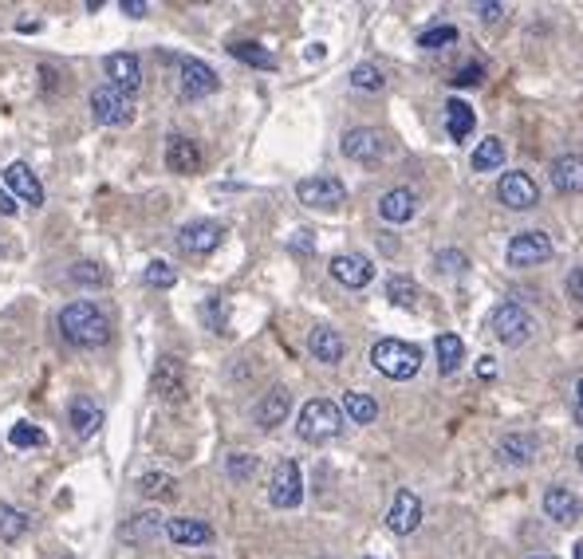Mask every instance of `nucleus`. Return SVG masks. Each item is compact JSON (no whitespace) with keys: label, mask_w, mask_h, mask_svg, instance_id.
I'll use <instances>...</instances> for the list:
<instances>
[{"label":"nucleus","mask_w":583,"mask_h":559,"mask_svg":"<svg viewBox=\"0 0 583 559\" xmlns=\"http://www.w3.org/2000/svg\"><path fill=\"white\" fill-rule=\"evenodd\" d=\"M60 335H64L71 347H83V351H95L103 343H111V319L107 311L99 308L95 300H75L60 311Z\"/></svg>","instance_id":"f257e3e1"},{"label":"nucleus","mask_w":583,"mask_h":559,"mask_svg":"<svg viewBox=\"0 0 583 559\" xmlns=\"http://www.w3.org/2000/svg\"><path fill=\"white\" fill-rule=\"evenodd\" d=\"M371 363L375 371L394 378V382H406L422 371V351L414 343H402V339H379L371 347Z\"/></svg>","instance_id":"f03ea898"},{"label":"nucleus","mask_w":583,"mask_h":559,"mask_svg":"<svg viewBox=\"0 0 583 559\" xmlns=\"http://www.w3.org/2000/svg\"><path fill=\"white\" fill-rule=\"evenodd\" d=\"M343 430V410L327 398H312L304 410H300V422H296V434L304 437L308 445H324L331 437H339Z\"/></svg>","instance_id":"7ed1b4c3"},{"label":"nucleus","mask_w":583,"mask_h":559,"mask_svg":"<svg viewBox=\"0 0 583 559\" xmlns=\"http://www.w3.org/2000/svg\"><path fill=\"white\" fill-rule=\"evenodd\" d=\"M489 331L505 347H524L536 335V319H532V311L520 308V304H497V308L489 311Z\"/></svg>","instance_id":"20e7f679"},{"label":"nucleus","mask_w":583,"mask_h":559,"mask_svg":"<svg viewBox=\"0 0 583 559\" xmlns=\"http://www.w3.org/2000/svg\"><path fill=\"white\" fill-rule=\"evenodd\" d=\"M91 119L99 126H123L134 119V99L119 87H95L91 91Z\"/></svg>","instance_id":"39448f33"},{"label":"nucleus","mask_w":583,"mask_h":559,"mask_svg":"<svg viewBox=\"0 0 583 559\" xmlns=\"http://www.w3.org/2000/svg\"><path fill=\"white\" fill-rule=\"evenodd\" d=\"M154 394L170 406L186 402L190 398V374H186V363L178 355H162L158 367H154Z\"/></svg>","instance_id":"423d86ee"},{"label":"nucleus","mask_w":583,"mask_h":559,"mask_svg":"<svg viewBox=\"0 0 583 559\" xmlns=\"http://www.w3.org/2000/svg\"><path fill=\"white\" fill-rule=\"evenodd\" d=\"M339 150H343V158H351L359 166H371V162H379L387 154V134L375 130V126H355V130L343 134Z\"/></svg>","instance_id":"0eeeda50"},{"label":"nucleus","mask_w":583,"mask_h":559,"mask_svg":"<svg viewBox=\"0 0 583 559\" xmlns=\"http://www.w3.org/2000/svg\"><path fill=\"white\" fill-rule=\"evenodd\" d=\"M268 500H272V508H296L304 500V477H300V465L296 461H280L272 469Z\"/></svg>","instance_id":"6e6552de"},{"label":"nucleus","mask_w":583,"mask_h":559,"mask_svg":"<svg viewBox=\"0 0 583 559\" xmlns=\"http://www.w3.org/2000/svg\"><path fill=\"white\" fill-rule=\"evenodd\" d=\"M296 197H300V205H308V209H339L343 201H347V186L339 182V178H304L300 186H296Z\"/></svg>","instance_id":"1a4fd4ad"},{"label":"nucleus","mask_w":583,"mask_h":559,"mask_svg":"<svg viewBox=\"0 0 583 559\" xmlns=\"http://www.w3.org/2000/svg\"><path fill=\"white\" fill-rule=\"evenodd\" d=\"M544 260H552V237H548V233L528 229V233H517V237L509 241V264H513V268H536V264H544Z\"/></svg>","instance_id":"9d476101"},{"label":"nucleus","mask_w":583,"mask_h":559,"mask_svg":"<svg viewBox=\"0 0 583 559\" xmlns=\"http://www.w3.org/2000/svg\"><path fill=\"white\" fill-rule=\"evenodd\" d=\"M497 197H501V205L505 209H536V201H540V186L532 182V174H524V170H513V174H501V182H497Z\"/></svg>","instance_id":"9b49d317"},{"label":"nucleus","mask_w":583,"mask_h":559,"mask_svg":"<svg viewBox=\"0 0 583 559\" xmlns=\"http://www.w3.org/2000/svg\"><path fill=\"white\" fill-rule=\"evenodd\" d=\"M331 280L343 288H367L375 280V264L363 252H339L331 256Z\"/></svg>","instance_id":"f8f14e48"},{"label":"nucleus","mask_w":583,"mask_h":559,"mask_svg":"<svg viewBox=\"0 0 583 559\" xmlns=\"http://www.w3.org/2000/svg\"><path fill=\"white\" fill-rule=\"evenodd\" d=\"M221 241H225V229L217 221H190L178 229V249L190 256H209Z\"/></svg>","instance_id":"ddd939ff"},{"label":"nucleus","mask_w":583,"mask_h":559,"mask_svg":"<svg viewBox=\"0 0 583 559\" xmlns=\"http://www.w3.org/2000/svg\"><path fill=\"white\" fill-rule=\"evenodd\" d=\"M418 524H422V500H418V493H410V489H398L394 504L387 508V528L394 536H410Z\"/></svg>","instance_id":"4468645a"},{"label":"nucleus","mask_w":583,"mask_h":559,"mask_svg":"<svg viewBox=\"0 0 583 559\" xmlns=\"http://www.w3.org/2000/svg\"><path fill=\"white\" fill-rule=\"evenodd\" d=\"M166 170L182 174V178H190V174L201 170V146H197L194 138H186V134H170L166 138Z\"/></svg>","instance_id":"2eb2a0df"},{"label":"nucleus","mask_w":583,"mask_h":559,"mask_svg":"<svg viewBox=\"0 0 583 559\" xmlns=\"http://www.w3.org/2000/svg\"><path fill=\"white\" fill-rule=\"evenodd\" d=\"M4 186L12 189L24 205H32V209H40V205H44V197H48V193H44V182L32 174V166H28V162H12V166L4 170Z\"/></svg>","instance_id":"dca6fc26"},{"label":"nucleus","mask_w":583,"mask_h":559,"mask_svg":"<svg viewBox=\"0 0 583 559\" xmlns=\"http://www.w3.org/2000/svg\"><path fill=\"white\" fill-rule=\"evenodd\" d=\"M221 87V79H217V71L209 67L205 60H182V99H205V95H213Z\"/></svg>","instance_id":"f3484780"},{"label":"nucleus","mask_w":583,"mask_h":559,"mask_svg":"<svg viewBox=\"0 0 583 559\" xmlns=\"http://www.w3.org/2000/svg\"><path fill=\"white\" fill-rule=\"evenodd\" d=\"M540 504H544V516H548V520H556V524H564V528H568V524H576V520L583 516V500L576 497L572 489H564V485H552V489L544 493Z\"/></svg>","instance_id":"a211bd4d"},{"label":"nucleus","mask_w":583,"mask_h":559,"mask_svg":"<svg viewBox=\"0 0 583 559\" xmlns=\"http://www.w3.org/2000/svg\"><path fill=\"white\" fill-rule=\"evenodd\" d=\"M103 71H107V79H111V87H119V91H138L142 87V63L134 52H115V56H107L103 60Z\"/></svg>","instance_id":"6ab92c4d"},{"label":"nucleus","mask_w":583,"mask_h":559,"mask_svg":"<svg viewBox=\"0 0 583 559\" xmlns=\"http://www.w3.org/2000/svg\"><path fill=\"white\" fill-rule=\"evenodd\" d=\"M288 410H292V394H288V386H272V390L257 402L253 418H257L260 430H276V426H284Z\"/></svg>","instance_id":"aec40b11"},{"label":"nucleus","mask_w":583,"mask_h":559,"mask_svg":"<svg viewBox=\"0 0 583 559\" xmlns=\"http://www.w3.org/2000/svg\"><path fill=\"white\" fill-rule=\"evenodd\" d=\"M166 536L178 548H205L213 540V528L205 520H194V516H170L166 520Z\"/></svg>","instance_id":"412c9836"},{"label":"nucleus","mask_w":583,"mask_h":559,"mask_svg":"<svg viewBox=\"0 0 583 559\" xmlns=\"http://www.w3.org/2000/svg\"><path fill=\"white\" fill-rule=\"evenodd\" d=\"M414 213H418V197L410 189L398 186V189H387L379 197V217L387 225H406V221H414Z\"/></svg>","instance_id":"4be33fe9"},{"label":"nucleus","mask_w":583,"mask_h":559,"mask_svg":"<svg viewBox=\"0 0 583 559\" xmlns=\"http://www.w3.org/2000/svg\"><path fill=\"white\" fill-rule=\"evenodd\" d=\"M67 422H71L75 437H95L99 434V426H103V410H99L87 394H75L71 406H67Z\"/></svg>","instance_id":"5701e85b"},{"label":"nucleus","mask_w":583,"mask_h":559,"mask_svg":"<svg viewBox=\"0 0 583 559\" xmlns=\"http://www.w3.org/2000/svg\"><path fill=\"white\" fill-rule=\"evenodd\" d=\"M308 347H312L316 363H327V367L343 363V355H347V343H343V335H339L335 327H316V331L308 335Z\"/></svg>","instance_id":"b1692460"},{"label":"nucleus","mask_w":583,"mask_h":559,"mask_svg":"<svg viewBox=\"0 0 583 559\" xmlns=\"http://www.w3.org/2000/svg\"><path fill=\"white\" fill-rule=\"evenodd\" d=\"M552 186L560 193H583V154H560L552 162Z\"/></svg>","instance_id":"393cba45"},{"label":"nucleus","mask_w":583,"mask_h":559,"mask_svg":"<svg viewBox=\"0 0 583 559\" xmlns=\"http://www.w3.org/2000/svg\"><path fill=\"white\" fill-rule=\"evenodd\" d=\"M536 449H540L536 434H505L497 445V457L505 465H528V461H536Z\"/></svg>","instance_id":"a878e982"},{"label":"nucleus","mask_w":583,"mask_h":559,"mask_svg":"<svg viewBox=\"0 0 583 559\" xmlns=\"http://www.w3.org/2000/svg\"><path fill=\"white\" fill-rule=\"evenodd\" d=\"M158 532H166V516L162 512H138V516H130L127 528H123V540H130V544H142V540H154Z\"/></svg>","instance_id":"bb28decb"},{"label":"nucleus","mask_w":583,"mask_h":559,"mask_svg":"<svg viewBox=\"0 0 583 559\" xmlns=\"http://www.w3.org/2000/svg\"><path fill=\"white\" fill-rule=\"evenodd\" d=\"M355 426H371L375 418H379V402L371 398V394H363V390H347L343 394V406H339Z\"/></svg>","instance_id":"cd10ccee"},{"label":"nucleus","mask_w":583,"mask_h":559,"mask_svg":"<svg viewBox=\"0 0 583 559\" xmlns=\"http://www.w3.org/2000/svg\"><path fill=\"white\" fill-rule=\"evenodd\" d=\"M138 493L146 500H178V477H170L162 469H150V473H142Z\"/></svg>","instance_id":"c85d7f7f"},{"label":"nucleus","mask_w":583,"mask_h":559,"mask_svg":"<svg viewBox=\"0 0 583 559\" xmlns=\"http://www.w3.org/2000/svg\"><path fill=\"white\" fill-rule=\"evenodd\" d=\"M473 107L469 103H461V99H450L446 103V134L454 138V142H465L469 134H473Z\"/></svg>","instance_id":"c756f323"},{"label":"nucleus","mask_w":583,"mask_h":559,"mask_svg":"<svg viewBox=\"0 0 583 559\" xmlns=\"http://www.w3.org/2000/svg\"><path fill=\"white\" fill-rule=\"evenodd\" d=\"M501 166H505V142H501V138L477 142V150H473V170H477V174H489V170H501Z\"/></svg>","instance_id":"7c9ffc66"},{"label":"nucleus","mask_w":583,"mask_h":559,"mask_svg":"<svg viewBox=\"0 0 583 559\" xmlns=\"http://www.w3.org/2000/svg\"><path fill=\"white\" fill-rule=\"evenodd\" d=\"M434 351H438V371L442 374H454L457 363L465 359V343H461L457 335H450V331L434 339Z\"/></svg>","instance_id":"2f4dec72"},{"label":"nucleus","mask_w":583,"mask_h":559,"mask_svg":"<svg viewBox=\"0 0 583 559\" xmlns=\"http://www.w3.org/2000/svg\"><path fill=\"white\" fill-rule=\"evenodd\" d=\"M229 56L241 60V63H249V67H260V71H272V67H276V56L264 52L260 44H253V40H237V44H229Z\"/></svg>","instance_id":"473e14b6"},{"label":"nucleus","mask_w":583,"mask_h":559,"mask_svg":"<svg viewBox=\"0 0 583 559\" xmlns=\"http://www.w3.org/2000/svg\"><path fill=\"white\" fill-rule=\"evenodd\" d=\"M24 532H28V516H24L20 508H12V504L0 500V540L12 544V540H20Z\"/></svg>","instance_id":"72a5a7b5"},{"label":"nucleus","mask_w":583,"mask_h":559,"mask_svg":"<svg viewBox=\"0 0 583 559\" xmlns=\"http://www.w3.org/2000/svg\"><path fill=\"white\" fill-rule=\"evenodd\" d=\"M71 284H79V288H103L107 284V272H103V264H95V260H79V264H71Z\"/></svg>","instance_id":"f704fd0d"},{"label":"nucleus","mask_w":583,"mask_h":559,"mask_svg":"<svg viewBox=\"0 0 583 559\" xmlns=\"http://www.w3.org/2000/svg\"><path fill=\"white\" fill-rule=\"evenodd\" d=\"M387 300L398 308H414L418 304V284L410 276H390L387 280Z\"/></svg>","instance_id":"c9c22d12"},{"label":"nucleus","mask_w":583,"mask_h":559,"mask_svg":"<svg viewBox=\"0 0 583 559\" xmlns=\"http://www.w3.org/2000/svg\"><path fill=\"white\" fill-rule=\"evenodd\" d=\"M351 87H355V91H371V95H375V91H383V87H387V75H383L375 63H359V67L351 71Z\"/></svg>","instance_id":"e433bc0d"},{"label":"nucleus","mask_w":583,"mask_h":559,"mask_svg":"<svg viewBox=\"0 0 583 559\" xmlns=\"http://www.w3.org/2000/svg\"><path fill=\"white\" fill-rule=\"evenodd\" d=\"M142 280H146L150 288H162V292H166V288H174V284H178V272H174L166 260H150V264H146V272H142Z\"/></svg>","instance_id":"4c0bfd02"},{"label":"nucleus","mask_w":583,"mask_h":559,"mask_svg":"<svg viewBox=\"0 0 583 559\" xmlns=\"http://www.w3.org/2000/svg\"><path fill=\"white\" fill-rule=\"evenodd\" d=\"M450 44H457V28H450V24L430 28V32L418 36V48H426V52H442V48H450Z\"/></svg>","instance_id":"58836bf2"},{"label":"nucleus","mask_w":583,"mask_h":559,"mask_svg":"<svg viewBox=\"0 0 583 559\" xmlns=\"http://www.w3.org/2000/svg\"><path fill=\"white\" fill-rule=\"evenodd\" d=\"M8 441H12L16 449H36V445H44L48 437H44V430H36L32 422H16V426L8 430Z\"/></svg>","instance_id":"ea45409f"},{"label":"nucleus","mask_w":583,"mask_h":559,"mask_svg":"<svg viewBox=\"0 0 583 559\" xmlns=\"http://www.w3.org/2000/svg\"><path fill=\"white\" fill-rule=\"evenodd\" d=\"M434 268L438 272H446V276H461L465 268H469V256L457 249H442L438 256H434Z\"/></svg>","instance_id":"a19ab883"},{"label":"nucleus","mask_w":583,"mask_h":559,"mask_svg":"<svg viewBox=\"0 0 583 559\" xmlns=\"http://www.w3.org/2000/svg\"><path fill=\"white\" fill-rule=\"evenodd\" d=\"M225 473H229L233 481H249V477L257 473V457H253V453H233V457L225 461Z\"/></svg>","instance_id":"79ce46f5"},{"label":"nucleus","mask_w":583,"mask_h":559,"mask_svg":"<svg viewBox=\"0 0 583 559\" xmlns=\"http://www.w3.org/2000/svg\"><path fill=\"white\" fill-rule=\"evenodd\" d=\"M481 79H485V67H481V63H465V67H457L450 83H454V87H477Z\"/></svg>","instance_id":"37998d69"},{"label":"nucleus","mask_w":583,"mask_h":559,"mask_svg":"<svg viewBox=\"0 0 583 559\" xmlns=\"http://www.w3.org/2000/svg\"><path fill=\"white\" fill-rule=\"evenodd\" d=\"M568 296H572L576 304H583V268H572V272H568Z\"/></svg>","instance_id":"c03bdc74"},{"label":"nucleus","mask_w":583,"mask_h":559,"mask_svg":"<svg viewBox=\"0 0 583 559\" xmlns=\"http://www.w3.org/2000/svg\"><path fill=\"white\" fill-rule=\"evenodd\" d=\"M477 12H481V20H485V24H497L505 8H501V4H477Z\"/></svg>","instance_id":"a18cd8bd"},{"label":"nucleus","mask_w":583,"mask_h":559,"mask_svg":"<svg viewBox=\"0 0 583 559\" xmlns=\"http://www.w3.org/2000/svg\"><path fill=\"white\" fill-rule=\"evenodd\" d=\"M119 8H123V16H146V12H150V4H146V0H123Z\"/></svg>","instance_id":"49530a36"},{"label":"nucleus","mask_w":583,"mask_h":559,"mask_svg":"<svg viewBox=\"0 0 583 559\" xmlns=\"http://www.w3.org/2000/svg\"><path fill=\"white\" fill-rule=\"evenodd\" d=\"M16 209H20V205H16V197H12L8 189H0V213H4V217H12Z\"/></svg>","instance_id":"de8ad7c7"},{"label":"nucleus","mask_w":583,"mask_h":559,"mask_svg":"<svg viewBox=\"0 0 583 559\" xmlns=\"http://www.w3.org/2000/svg\"><path fill=\"white\" fill-rule=\"evenodd\" d=\"M316 245H312V233H296L292 237V252H312Z\"/></svg>","instance_id":"09e8293b"},{"label":"nucleus","mask_w":583,"mask_h":559,"mask_svg":"<svg viewBox=\"0 0 583 559\" xmlns=\"http://www.w3.org/2000/svg\"><path fill=\"white\" fill-rule=\"evenodd\" d=\"M209 323H213V327H217V331H221V327H225V311H221V304H217V300H213V304H209Z\"/></svg>","instance_id":"8fccbe9b"},{"label":"nucleus","mask_w":583,"mask_h":559,"mask_svg":"<svg viewBox=\"0 0 583 559\" xmlns=\"http://www.w3.org/2000/svg\"><path fill=\"white\" fill-rule=\"evenodd\" d=\"M477 374H481V378H497V367H493V359H481V363H477Z\"/></svg>","instance_id":"3c124183"},{"label":"nucleus","mask_w":583,"mask_h":559,"mask_svg":"<svg viewBox=\"0 0 583 559\" xmlns=\"http://www.w3.org/2000/svg\"><path fill=\"white\" fill-rule=\"evenodd\" d=\"M576 394H580V410H583V378H580V386H576Z\"/></svg>","instance_id":"603ef678"},{"label":"nucleus","mask_w":583,"mask_h":559,"mask_svg":"<svg viewBox=\"0 0 583 559\" xmlns=\"http://www.w3.org/2000/svg\"><path fill=\"white\" fill-rule=\"evenodd\" d=\"M576 461H580V469H583V445L576 449Z\"/></svg>","instance_id":"864d4df0"},{"label":"nucleus","mask_w":583,"mask_h":559,"mask_svg":"<svg viewBox=\"0 0 583 559\" xmlns=\"http://www.w3.org/2000/svg\"><path fill=\"white\" fill-rule=\"evenodd\" d=\"M576 418H580V422H583V410H580V414H576Z\"/></svg>","instance_id":"5fc2aeb1"},{"label":"nucleus","mask_w":583,"mask_h":559,"mask_svg":"<svg viewBox=\"0 0 583 559\" xmlns=\"http://www.w3.org/2000/svg\"><path fill=\"white\" fill-rule=\"evenodd\" d=\"M64 559H75V556H64Z\"/></svg>","instance_id":"6e6d98bb"}]
</instances>
